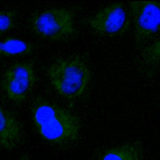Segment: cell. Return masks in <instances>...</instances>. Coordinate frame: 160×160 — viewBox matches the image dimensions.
Masks as SVG:
<instances>
[{
	"mask_svg": "<svg viewBox=\"0 0 160 160\" xmlns=\"http://www.w3.org/2000/svg\"><path fill=\"white\" fill-rule=\"evenodd\" d=\"M31 114L39 134L48 142L64 146L76 142L79 138V118L48 99L36 98L31 105Z\"/></svg>",
	"mask_w": 160,
	"mask_h": 160,
	"instance_id": "obj_1",
	"label": "cell"
},
{
	"mask_svg": "<svg viewBox=\"0 0 160 160\" xmlns=\"http://www.w3.org/2000/svg\"><path fill=\"white\" fill-rule=\"evenodd\" d=\"M142 64L149 68L160 64V39L145 48L141 55Z\"/></svg>",
	"mask_w": 160,
	"mask_h": 160,
	"instance_id": "obj_10",
	"label": "cell"
},
{
	"mask_svg": "<svg viewBox=\"0 0 160 160\" xmlns=\"http://www.w3.org/2000/svg\"><path fill=\"white\" fill-rule=\"evenodd\" d=\"M32 32L51 41H60L76 32L74 15L66 8H51L33 14L29 21Z\"/></svg>",
	"mask_w": 160,
	"mask_h": 160,
	"instance_id": "obj_3",
	"label": "cell"
},
{
	"mask_svg": "<svg viewBox=\"0 0 160 160\" xmlns=\"http://www.w3.org/2000/svg\"><path fill=\"white\" fill-rule=\"evenodd\" d=\"M21 124L16 116L0 104V149L12 150L22 140Z\"/></svg>",
	"mask_w": 160,
	"mask_h": 160,
	"instance_id": "obj_7",
	"label": "cell"
},
{
	"mask_svg": "<svg viewBox=\"0 0 160 160\" xmlns=\"http://www.w3.org/2000/svg\"><path fill=\"white\" fill-rule=\"evenodd\" d=\"M142 154L141 142L134 141L107 150L99 160H140Z\"/></svg>",
	"mask_w": 160,
	"mask_h": 160,
	"instance_id": "obj_8",
	"label": "cell"
},
{
	"mask_svg": "<svg viewBox=\"0 0 160 160\" xmlns=\"http://www.w3.org/2000/svg\"><path fill=\"white\" fill-rule=\"evenodd\" d=\"M46 74L56 92L68 100L82 96L91 78L88 64L79 56L57 59L49 66Z\"/></svg>",
	"mask_w": 160,
	"mask_h": 160,
	"instance_id": "obj_2",
	"label": "cell"
},
{
	"mask_svg": "<svg viewBox=\"0 0 160 160\" xmlns=\"http://www.w3.org/2000/svg\"><path fill=\"white\" fill-rule=\"evenodd\" d=\"M90 28L97 34L114 37L124 34L130 26L129 14L121 2L107 6L88 19Z\"/></svg>",
	"mask_w": 160,
	"mask_h": 160,
	"instance_id": "obj_6",
	"label": "cell"
},
{
	"mask_svg": "<svg viewBox=\"0 0 160 160\" xmlns=\"http://www.w3.org/2000/svg\"><path fill=\"white\" fill-rule=\"evenodd\" d=\"M20 160H29V158L28 156H24L21 158Z\"/></svg>",
	"mask_w": 160,
	"mask_h": 160,
	"instance_id": "obj_12",
	"label": "cell"
},
{
	"mask_svg": "<svg viewBox=\"0 0 160 160\" xmlns=\"http://www.w3.org/2000/svg\"><path fill=\"white\" fill-rule=\"evenodd\" d=\"M34 51L32 43L19 38L8 37L0 41V57L28 55Z\"/></svg>",
	"mask_w": 160,
	"mask_h": 160,
	"instance_id": "obj_9",
	"label": "cell"
},
{
	"mask_svg": "<svg viewBox=\"0 0 160 160\" xmlns=\"http://www.w3.org/2000/svg\"><path fill=\"white\" fill-rule=\"evenodd\" d=\"M36 80L32 62H17L4 71L0 85L10 101L19 103L24 101L31 93Z\"/></svg>",
	"mask_w": 160,
	"mask_h": 160,
	"instance_id": "obj_4",
	"label": "cell"
},
{
	"mask_svg": "<svg viewBox=\"0 0 160 160\" xmlns=\"http://www.w3.org/2000/svg\"><path fill=\"white\" fill-rule=\"evenodd\" d=\"M130 14L136 43L141 44L160 32V3L156 1H131Z\"/></svg>",
	"mask_w": 160,
	"mask_h": 160,
	"instance_id": "obj_5",
	"label": "cell"
},
{
	"mask_svg": "<svg viewBox=\"0 0 160 160\" xmlns=\"http://www.w3.org/2000/svg\"><path fill=\"white\" fill-rule=\"evenodd\" d=\"M16 16L17 14L14 10H0V36L14 28Z\"/></svg>",
	"mask_w": 160,
	"mask_h": 160,
	"instance_id": "obj_11",
	"label": "cell"
}]
</instances>
